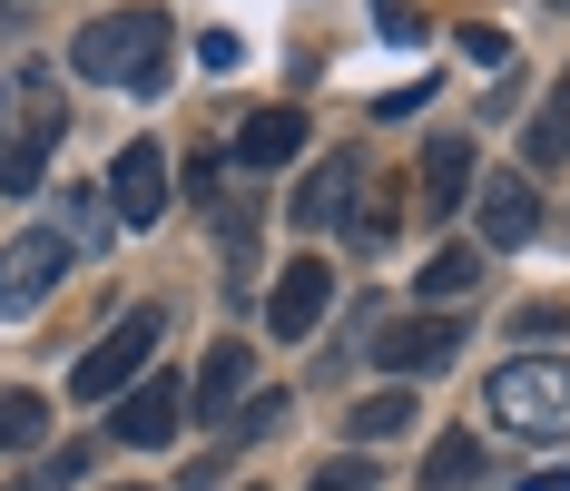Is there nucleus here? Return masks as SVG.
<instances>
[{"mask_svg": "<svg viewBox=\"0 0 570 491\" xmlns=\"http://www.w3.org/2000/svg\"><path fill=\"white\" fill-rule=\"evenodd\" d=\"M69 69L79 79H109V89H168V10H109L69 40Z\"/></svg>", "mask_w": 570, "mask_h": 491, "instance_id": "obj_1", "label": "nucleus"}, {"mask_svg": "<svg viewBox=\"0 0 570 491\" xmlns=\"http://www.w3.org/2000/svg\"><path fill=\"white\" fill-rule=\"evenodd\" d=\"M492 423H512L531 442L570 433V354H512L492 374Z\"/></svg>", "mask_w": 570, "mask_h": 491, "instance_id": "obj_2", "label": "nucleus"}, {"mask_svg": "<svg viewBox=\"0 0 570 491\" xmlns=\"http://www.w3.org/2000/svg\"><path fill=\"white\" fill-rule=\"evenodd\" d=\"M158 344H168V315H158V305H128V315H118V325L99 334L89 354H79V374H69V393H79V403H118V393L138 383V364H148Z\"/></svg>", "mask_w": 570, "mask_h": 491, "instance_id": "obj_3", "label": "nucleus"}, {"mask_svg": "<svg viewBox=\"0 0 570 491\" xmlns=\"http://www.w3.org/2000/svg\"><path fill=\"white\" fill-rule=\"evenodd\" d=\"M109 207H118V226H158L168 217V148H158V138H128V148H118Z\"/></svg>", "mask_w": 570, "mask_h": 491, "instance_id": "obj_4", "label": "nucleus"}, {"mask_svg": "<svg viewBox=\"0 0 570 491\" xmlns=\"http://www.w3.org/2000/svg\"><path fill=\"white\" fill-rule=\"evenodd\" d=\"M472 226H482V246H531L541 236V187L502 167V177H482V197H472Z\"/></svg>", "mask_w": 570, "mask_h": 491, "instance_id": "obj_5", "label": "nucleus"}, {"mask_svg": "<svg viewBox=\"0 0 570 491\" xmlns=\"http://www.w3.org/2000/svg\"><path fill=\"white\" fill-rule=\"evenodd\" d=\"M59 275H69V236H20V246H0V315H30Z\"/></svg>", "mask_w": 570, "mask_h": 491, "instance_id": "obj_6", "label": "nucleus"}, {"mask_svg": "<svg viewBox=\"0 0 570 491\" xmlns=\"http://www.w3.org/2000/svg\"><path fill=\"white\" fill-rule=\"evenodd\" d=\"M453 344H462V325H453V315H403V325H384L374 364L413 383V374H443V364H453Z\"/></svg>", "mask_w": 570, "mask_h": 491, "instance_id": "obj_7", "label": "nucleus"}, {"mask_svg": "<svg viewBox=\"0 0 570 491\" xmlns=\"http://www.w3.org/2000/svg\"><path fill=\"white\" fill-rule=\"evenodd\" d=\"M325 305H335V266H285L276 275V295H266V325H276V344H305V334L325 325Z\"/></svg>", "mask_w": 570, "mask_h": 491, "instance_id": "obj_8", "label": "nucleus"}, {"mask_svg": "<svg viewBox=\"0 0 570 491\" xmlns=\"http://www.w3.org/2000/svg\"><path fill=\"white\" fill-rule=\"evenodd\" d=\"M177 423H187V393L158 374V383H128V393H118V423H109V433L128 442V452H158V442H177Z\"/></svg>", "mask_w": 570, "mask_h": 491, "instance_id": "obj_9", "label": "nucleus"}, {"mask_svg": "<svg viewBox=\"0 0 570 491\" xmlns=\"http://www.w3.org/2000/svg\"><path fill=\"white\" fill-rule=\"evenodd\" d=\"M246 393H256V344H236V334H227V344L197 364L187 413H197V423H236V403H246Z\"/></svg>", "mask_w": 570, "mask_h": 491, "instance_id": "obj_10", "label": "nucleus"}, {"mask_svg": "<svg viewBox=\"0 0 570 491\" xmlns=\"http://www.w3.org/2000/svg\"><path fill=\"white\" fill-rule=\"evenodd\" d=\"M59 128H69V118L50 109V89H30V118H20V138H0V197L40 187V158L59 148Z\"/></svg>", "mask_w": 570, "mask_h": 491, "instance_id": "obj_11", "label": "nucleus"}, {"mask_svg": "<svg viewBox=\"0 0 570 491\" xmlns=\"http://www.w3.org/2000/svg\"><path fill=\"white\" fill-rule=\"evenodd\" d=\"M354 187H364V158H354V148H335V158L315 167V187H295V226H305V236L344 226V217H354Z\"/></svg>", "mask_w": 570, "mask_h": 491, "instance_id": "obj_12", "label": "nucleus"}, {"mask_svg": "<svg viewBox=\"0 0 570 491\" xmlns=\"http://www.w3.org/2000/svg\"><path fill=\"white\" fill-rule=\"evenodd\" d=\"M472 197V138H433L423 148V217H453Z\"/></svg>", "mask_w": 570, "mask_h": 491, "instance_id": "obj_13", "label": "nucleus"}, {"mask_svg": "<svg viewBox=\"0 0 570 491\" xmlns=\"http://www.w3.org/2000/svg\"><path fill=\"white\" fill-rule=\"evenodd\" d=\"M295 148H305V118L295 109H256L246 128H236V167H285Z\"/></svg>", "mask_w": 570, "mask_h": 491, "instance_id": "obj_14", "label": "nucleus"}, {"mask_svg": "<svg viewBox=\"0 0 570 491\" xmlns=\"http://www.w3.org/2000/svg\"><path fill=\"white\" fill-rule=\"evenodd\" d=\"M413 423H423V413H413V393H403V383H394V393H374V403H354V413H344V433H354V442H403Z\"/></svg>", "mask_w": 570, "mask_h": 491, "instance_id": "obj_15", "label": "nucleus"}, {"mask_svg": "<svg viewBox=\"0 0 570 491\" xmlns=\"http://www.w3.org/2000/svg\"><path fill=\"white\" fill-rule=\"evenodd\" d=\"M472 482H482V442L472 433H443L423 452V491H472Z\"/></svg>", "mask_w": 570, "mask_h": 491, "instance_id": "obj_16", "label": "nucleus"}, {"mask_svg": "<svg viewBox=\"0 0 570 491\" xmlns=\"http://www.w3.org/2000/svg\"><path fill=\"white\" fill-rule=\"evenodd\" d=\"M344 236H354L364 256H374V246H394V236H403V197H394V187H364V197H354V217H344Z\"/></svg>", "mask_w": 570, "mask_h": 491, "instance_id": "obj_17", "label": "nucleus"}, {"mask_svg": "<svg viewBox=\"0 0 570 491\" xmlns=\"http://www.w3.org/2000/svg\"><path fill=\"white\" fill-rule=\"evenodd\" d=\"M50 433V403L40 393H0V452H40Z\"/></svg>", "mask_w": 570, "mask_h": 491, "instance_id": "obj_18", "label": "nucleus"}, {"mask_svg": "<svg viewBox=\"0 0 570 491\" xmlns=\"http://www.w3.org/2000/svg\"><path fill=\"white\" fill-rule=\"evenodd\" d=\"M472 285H482V266H472V246H443V256L423 266V295H433V305H453V295H472Z\"/></svg>", "mask_w": 570, "mask_h": 491, "instance_id": "obj_19", "label": "nucleus"}, {"mask_svg": "<svg viewBox=\"0 0 570 491\" xmlns=\"http://www.w3.org/2000/svg\"><path fill=\"white\" fill-rule=\"evenodd\" d=\"M227 433H236V442H266V433H285V393H246Z\"/></svg>", "mask_w": 570, "mask_h": 491, "instance_id": "obj_20", "label": "nucleus"}, {"mask_svg": "<svg viewBox=\"0 0 570 491\" xmlns=\"http://www.w3.org/2000/svg\"><path fill=\"white\" fill-rule=\"evenodd\" d=\"M512 334H521V344H541V334H570V305H561V295H531V305L512 315Z\"/></svg>", "mask_w": 570, "mask_h": 491, "instance_id": "obj_21", "label": "nucleus"}, {"mask_svg": "<svg viewBox=\"0 0 570 491\" xmlns=\"http://www.w3.org/2000/svg\"><path fill=\"white\" fill-rule=\"evenodd\" d=\"M305 491H374V462H364V452H335V462H315Z\"/></svg>", "mask_w": 570, "mask_h": 491, "instance_id": "obj_22", "label": "nucleus"}, {"mask_svg": "<svg viewBox=\"0 0 570 491\" xmlns=\"http://www.w3.org/2000/svg\"><path fill=\"white\" fill-rule=\"evenodd\" d=\"M69 482H89V442H79V452H59L40 482H10V491H69Z\"/></svg>", "mask_w": 570, "mask_h": 491, "instance_id": "obj_23", "label": "nucleus"}, {"mask_svg": "<svg viewBox=\"0 0 570 491\" xmlns=\"http://www.w3.org/2000/svg\"><path fill=\"white\" fill-rule=\"evenodd\" d=\"M374 30H384V40H423V10H413V0H374Z\"/></svg>", "mask_w": 570, "mask_h": 491, "instance_id": "obj_24", "label": "nucleus"}, {"mask_svg": "<svg viewBox=\"0 0 570 491\" xmlns=\"http://www.w3.org/2000/svg\"><path fill=\"white\" fill-rule=\"evenodd\" d=\"M462 59H482V69H502V59H512V40H502L492 20H472V30H462Z\"/></svg>", "mask_w": 570, "mask_h": 491, "instance_id": "obj_25", "label": "nucleus"}, {"mask_svg": "<svg viewBox=\"0 0 570 491\" xmlns=\"http://www.w3.org/2000/svg\"><path fill=\"white\" fill-rule=\"evenodd\" d=\"M236 59H246V40H236V30H207V40H197V69H236Z\"/></svg>", "mask_w": 570, "mask_h": 491, "instance_id": "obj_26", "label": "nucleus"}, {"mask_svg": "<svg viewBox=\"0 0 570 491\" xmlns=\"http://www.w3.org/2000/svg\"><path fill=\"white\" fill-rule=\"evenodd\" d=\"M99 226H109V217H99V197H89V187H69V236H99Z\"/></svg>", "mask_w": 570, "mask_h": 491, "instance_id": "obj_27", "label": "nucleus"}, {"mask_svg": "<svg viewBox=\"0 0 570 491\" xmlns=\"http://www.w3.org/2000/svg\"><path fill=\"white\" fill-rule=\"evenodd\" d=\"M521 491H570V462H561V472H531Z\"/></svg>", "mask_w": 570, "mask_h": 491, "instance_id": "obj_28", "label": "nucleus"}, {"mask_svg": "<svg viewBox=\"0 0 570 491\" xmlns=\"http://www.w3.org/2000/svg\"><path fill=\"white\" fill-rule=\"evenodd\" d=\"M10 20H20V0H0V30H10Z\"/></svg>", "mask_w": 570, "mask_h": 491, "instance_id": "obj_29", "label": "nucleus"}, {"mask_svg": "<svg viewBox=\"0 0 570 491\" xmlns=\"http://www.w3.org/2000/svg\"><path fill=\"white\" fill-rule=\"evenodd\" d=\"M551 10H570V0H551Z\"/></svg>", "mask_w": 570, "mask_h": 491, "instance_id": "obj_30", "label": "nucleus"}, {"mask_svg": "<svg viewBox=\"0 0 570 491\" xmlns=\"http://www.w3.org/2000/svg\"><path fill=\"white\" fill-rule=\"evenodd\" d=\"M118 491H138V482H118Z\"/></svg>", "mask_w": 570, "mask_h": 491, "instance_id": "obj_31", "label": "nucleus"}, {"mask_svg": "<svg viewBox=\"0 0 570 491\" xmlns=\"http://www.w3.org/2000/svg\"><path fill=\"white\" fill-rule=\"evenodd\" d=\"M236 491H256V482H236Z\"/></svg>", "mask_w": 570, "mask_h": 491, "instance_id": "obj_32", "label": "nucleus"}, {"mask_svg": "<svg viewBox=\"0 0 570 491\" xmlns=\"http://www.w3.org/2000/svg\"><path fill=\"white\" fill-rule=\"evenodd\" d=\"M561 89H570V79H561Z\"/></svg>", "mask_w": 570, "mask_h": 491, "instance_id": "obj_33", "label": "nucleus"}]
</instances>
